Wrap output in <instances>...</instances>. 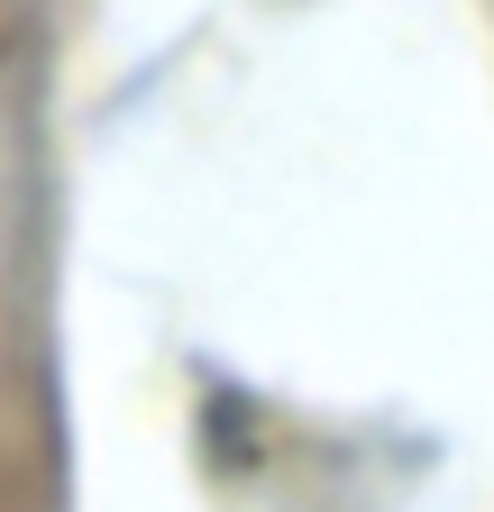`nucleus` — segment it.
I'll return each instance as SVG.
<instances>
[]
</instances>
